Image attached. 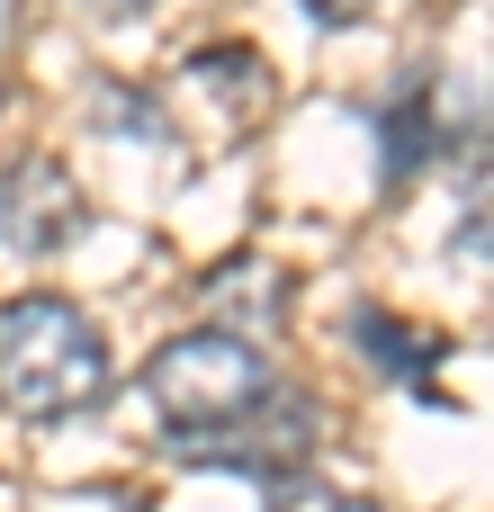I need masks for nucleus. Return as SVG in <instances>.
<instances>
[{"label": "nucleus", "instance_id": "obj_1", "mask_svg": "<svg viewBox=\"0 0 494 512\" xmlns=\"http://www.w3.org/2000/svg\"><path fill=\"white\" fill-rule=\"evenodd\" d=\"M108 396V333L72 297H0V405L18 423H72Z\"/></svg>", "mask_w": 494, "mask_h": 512}, {"label": "nucleus", "instance_id": "obj_2", "mask_svg": "<svg viewBox=\"0 0 494 512\" xmlns=\"http://www.w3.org/2000/svg\"><path fill=\"white\" fill-rule=\"evenodd\" d=\"M144 396L162 405L171 432H225V423L261 414V405L279 396V369L261 360L252 333H234V324H189V333H171V342L144 360Z\"/></svg>", "mask_w": 494, "mask_h": 512}, {"label": "nucleus", "instance_id": "obj_3", "mask_svg": "<svg viewBox=\"0 0 494 512\" xmlns=\"http://www.w3.org/2000/svg\"><path fill=\"white\" fill-rule=\"evenodd\" d=\"M477 153V90H450V81H405L387 108H378V189H405L432 153Z\"/></svg>", "mask_w": 494, "mask_h": 512}, {"label": "nucleus", "instance_id": "obj_4", "mask_svg": "<svg viewBox=\"0 0 494 512\" xmlns=\"http://www.w3.org/2000/svg\"><path fill=\"white\" fill-rule=\"evenodd\" d=\"M171 450L189 459V468H243V477H297L306 468V450H315V405L297 396V387H279L261 414H243V423H225V432H171Z\"/></svg>", "mask_w": 494, "mask_h": 512}, {"label": "nucleus", "instance_id": "obj_5", "mask_svg": "<svg viewBox=\"0 0 494 512\" xmlns=\"http://www.w3.org/2000/svg\"><path fill=\"white\" fill-rule=\"evenodd\" d=\"M81 225H90V198H81V180L54 153H27L0 180V243L18 261H54L63 243H81Z\"/></svg>", "mask_w": 494, "mask_h": 512}, {"label": "nucleus", "instance_id": "obj_6", "mask_svg": "<svg viewBox=\"0 0 494 512\" xmlns=\"http://www.w3.org/2000/svg\"><path fill=\"white\" fill-rule=\"evenodd\" d=\"M180 99L207 108V135H243L270 117V63L252 45H198L180 63Z\"/></svg>", "mask_w": 494, "mask_h": 512}, {"label": "nucleus", "instance_id": "obj_7", "mask_svg": "<svg viewBox=\"0 0 494 512\" xmlns=\"http://www.w3.org/2000/svg\"><path fill=\"white\" fill-rule=\"evenodd\" d=\"M351 342H360L396 387H414V396L441 405V387L423 378V369H441V333H423V324H405V315H387V306H360V315H351Z\"/></svg>", "mask_w": 494, "mask_h": 512}, {"label": "nucleus", "instance_id": "obj_8", "mask_svg": "<svg viewBox=\"0 0 494 512\" xmlns=\"http://www.w3.org/2000/svg\"><path fill=\"white\" fill-rule=\"evenodd\" d=\"M261 495H270V512H378L369 495H342V486H324L315 468H297V477H270Z\"/></svg>", "mask_w": 494, "mask_h": 512}, {"label": "nucleus", "instance_id": "obj_9", "mask_svg": "<svg viewBox=\"0 0 494 512\" xmlns=\"http://www.w3.org/2000/svg\"><path fill=\"white\" fill-rule=\"evenodd\" d=\"M297 9H306L315 27H360V18H378L387 0H297Z\"/></svg>", "mask_w": 494, "mask_h": 512}, {"label": "nucleus", "instance_id": "obj_10", "mask_svg": "<svg viewBox=\"0 0 494 512\" xmlns=\"http://www.w3.org/2000/svg\"><path fill=\"white\" fill-rule=\"evenodd\" d=\"M63 9H81V18H108V27H126V18H144L153 0H63Z\"/></svg>", "mask_w": 494, "mask_h": 512}, {"label": "nucleus", "instance_id": "obj_11", "mask_svg": "<svg viewBox=\"0 0 494 512\" xmlns=\"http://www.w3.org/2000/svg\"><path fill=\"white\" fill-rule=\"evenodd\" d=\"M9 36H18V0H0V54H9Z\"/></svg>", "mask_w": 494, "mask_h": 512}]
</instances>
